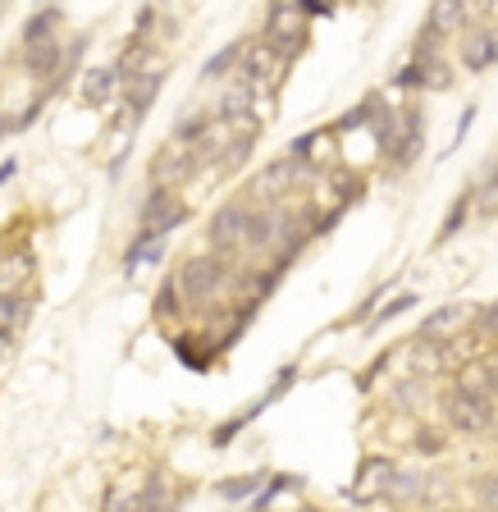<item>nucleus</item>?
Wrapping results in <instances>:
<instances>
[{"instance_id":"a211bd4d","label":"nucleus","mask_w":498,"mask_h":512,"mask_svg":"<svg viewBox=\"0 0 498 512\" xmlns=\"http://www.w3.org/2000/svg\"><path fill=\"white\" fill-rule=\"evenodd\" d=\"M101 512H147L142 508V490L138 485H115L106 494V503H101Z\"/></svg>"},{"instance_id":"393cba45","label":"nucleus","mask_w":498,"mask_h":512,"mask_svg":"<svg viewBox=\"0 0 498 512\" xmlns=\"http://www.w3.org/2000/svg\"><path fill=\"white\" fill-rule=\"evenodd\" d=\"M174 293H179V279H170V284L160 288V298H156V316H174V311H179V298H174Z\"/></svg>"},{"instance_id":"4be33fe9","label":"nucleus","mask_w":498,"mask_h":512,"mask_svg":"<svg viewBox=\"0 0 498 512\" xmlns=\"http://www.w3.org/2000/svg\"><path fill=\"white\" fill-rule=\"evenodd\" d=\"M476 211L480 215H498V165L476 183Z\"/></svg>"},{"instance_id":"b1692460","label":"nucleus","mask_w":498,"mask_h":512,"mask_svg":"<svg viewBox=\"0 0 498 512\" xmlns=\"http://www.w3.org/2000/svg\"><path fill=\"white\" fill-rule=\"evenodd\" d=\"M256 490H261V476H234L220 485L224 499H247V494H256Z\"/></svg>"},{"instance_id":"6e6552de","label":"nucleus","mask_w":498,"mask_h":512,"mask_svg":"<svg viewBox=\"0 0 498 512\" xmlns=\"http://www.w3.org/2000/svg\"><path fill=\"white\" fill-rule=\"evenodd\" d=\"M471 316H480V311L471 307V302H448V307H439L435 316H430V320L421 325V339H435V343H439V339H448V334L462 330V325H467Z\"/></svg>"},{"instance_id":"9d476101","label":"nucleus","mask_w":498,"mask_h":512,"mask_svg":"<svg viewBox=\"0 0 498 512\" xmlns=\"http://www.w3.org/2000/svg\"><path fill=\"white\" fill-rule=\"evenodd\" d=\"M170 503H174L170 471H156V476H147V485H142V508H147V512H170Z\"/></svg>"},{"instance_id":"f03ea898","label":"nucleus","mask_w":498,"mask_h":512,"mask_svg":"<svg viewBox=\"0 0 498 512\" xmlns=\"http://www.w3.org/2000/svg\"><path fill=\"white\" fill-rule=\"evenodd\" d=\"M252 206H243V202H234V206H220L215 211V220H211V229H206V238H211L220 252H234V247H243V243H252Z\"/></svg>"},{"instance_id":"a878e982","label":"nucleus","mask_w":498,"mask_h":512,"mask_svg":"<svg viewBox=\"0 0 498 512\" xmlns=\"http://www.w3.org/2000/svg\"><path fill=\"white\" fill-rule=\"evenodd\" d=\"M476 330L485 334V339H489V334H498V302H494V307H485V311L476 316Z\"/></svg>"},{"instance_id":"f8f14e48","label":"nucleus","mask_w":498,"mask_h":512,"mask_svg":"<svg viewBox=\"0 0 498 512\" xmlns=\"http://www.w3.org/2000/svg\"><path fill=\"white\" fill-rule=\"evenodd\" d=\"M115 87H119V69H92V74L83 78V101H92V106H106Z\"/></svg>"},{"instance_id":"c85d7f7f","label":"nucleus","mask_w":498,"mask_h":512,"mask_svg":"<svg viewBox=\"0 0 498 512\" xmlns=\"http://www.w3.org/2000/svg\"><path fill=\"white\" fill-rule=\"evenodd\" d=\"M407 307H416V298H412V293H403V298H398V302H389V307H384V311H380V320L398 316V311H407Z\"/></svg>"},{"instance_id":"39448f33","label":"nucleus","mask_w":498,"mask_h":512,"mask_svg":"<svg viewBox=\"0 0 498 512\" xmlns=\"http://www.w3.org/2000/svg\"><path fill=\"white\" fill-rule=\"evenodd\" d=\"M284 64L288 60L270 42H256L252 51L243 55V83L252 87V92H261V87H275L279 74H284Z\"/></svg>"},{"instance_id":"4468645a","label":"nucleus","mask_w":498,"mask_h":512,"mask_svg":"<svg viewBox=\"0 0 498 512\" xmlns=\"http://www.w3.org/2000/svg\"><path fill=\"white\" fill-rule=\"evenodd\" d=\"M467 69H485V64H494L498 60V28H489V32H480L476 42H467Z\"/></svg>"},{"instance_id":"20e7f679","label":"nucleus","mask_w":498,"mask_h":512,"mask_svg":"<svg viewBox=\"0 0 498 512\" xmlns=\"http://www.w3.org/2000/svg\"><path fill=\"white\" fill-rule=\"evenodd\" d=\"M265 42L275 46L284 60L302 51V42H307V28H302V10H293V5H275V10H270V23H265Z\"/></svg>"},{"instance_id":"dca6fc26","label":"nucleus","mask_w":498,"mask_h":512,"mask_svg":"<svg viewBox=\"0 0 498 512\" xmlns=\"http://www.w3.org/2000/svg\"><path fill=\"white\" fill-rule=\"evenodd\" d=\"M28 64L37 69V74H55V64H60V42H51V37H37V42H28Z\"/></svg>"},{"instance_id":"f257e3e1","label":"nucleus","mask_w":498,"mask_h":512,"mask_svg":"<svg viewBox=\"0 0 498 512\" xmlns=\"http://www.w3.org/2000/svg\"><path fill=\"white\" fill-rule=\"evenodd\" d=\"M444 416H448V426L462 430V435H476V430H485L489 421H494V407H489V398L471 394V389H462L457 384L453 394L444 398Z\"/></svg>"},{"instance_id":"9b49d317","label":"nucleus","mask_w":498,"mask_h":512,"mask_svg":"<svg viewBox=\"0 0 498 512\" xmlns=\"http://www.w3.org/2000/svg\"><path fill=\"white\" fill-rule=\"evenodd\" d=\"M0 311H5V348H10V343L19 339L28 311H32V298H23V293H5V298H0Z\"/></svg>"},{"instance_id":"cd10ccee","label":"nucleus","mask_w":498,"mask_h":512,"mask_svg":"<svg viewBox=\"0 0 498 512\" xmlns=\"http://www.w3.org/2000/svg\"><path fill=\"white\" fill-rule=\"evenodd\" d=\"M416 444H421V453H439V448H444V439H439L435 430H421V435H416Z\"/></svg>"},{"instance_id":"bb28decb","label":"nucleus","mask_w":498,"mask_h":512,"mask_svg":"<svg viewBox=\"0 0 498 512\" xmlns=\"http://www.w3.org/2000/svg\"><path fill=\"white\" fill-rule=\"evenodd\" d=\"M480 503L498 512V476H485V480H480Z\"/></svg>"},{"instance_id":"ddd939ff","label":"nucleus","mask_w":498,"mask_h":512,"mask_svg":"<svg viewBox=\"0 0 498 512\" xmlns=\"http://www.w3.org/2000/svg\"><path fill=\"white\" fill-rule=\"evenodd\" d=\"M462 23H467V5H462V0H444V5H435V10H430V19H425V28H430V32H439V37H444V32L462 28Z\"/></svg>"},{"instance_id":"aec40b11","label":"nucleus","mask_w":498,"mask_h":512,"mask_svg":"<svg viewBox=\"0 0 498 512\" xmlns=\"http://www.w3.org/2000/svg\"><path fill=\"white\" fill-rule=\"evenodd\" d=\"M476 202V183H471L467 192H462V197H457L453 202V211H448V220H444V229H439V243H448V238L457 234V229H462V224H467V206Z\"/></svg>"},{"instance_id":"412c9836","label":"nucleus","mask_w":498,"mask_h":512,"mask_svg":"<svg viewBox=\"0 0 498 512\" xmlns=\"http://www.w3.org/2000/svg\"><path fill=\"white\" fill-rule=\"evenodd\" d=\"M243 55H247V46H243V42H234L229 51H220V55H211V60H206L202 78H211V83H215V78H224L229 69H234V60H243Z\"/></svg>"},{"instance_id":"7ed1b4c3","label":"nucleus","mask_w":498,"mask_h":512,"mask_svg":"<svg viewBox=\"0 0 498 512\" xmlns=\"http://www.w3.org/2000/svg\"><path fill=\"white\" fill-rule=\"evenodd\" d=\"M174 279H179V293L188 302H206L215 288H220L224 266L215 261V256H188V261H183V270Z\"/></svg>"},{"instance_id":"1a4fd4ad","label":"nucleus","mask_w":498,"mask_h":512,"mask_svg":"<svg viewBox=\"0 0 498 512\" xmlns=\"http://www.w3.org/2000/svg\"><path fill=\"white\" fill-rule=\"evenodd\" d=\"M160 83H165L160 74H138V78H128V115L138 119L142 110H147L151 101L160 96Z\"/></svg>"},{"instance_id":"2eb2a0df","label":"nucleus","mask_w":498,"mask_h":512,"mask_svg":"<svg viewBox=\"0 0 498 512\" xmlns=\"http://www.w3.org/2000/svg\"><path fill=\"white\" fill-rule=\"evenodd\" d=\"M462 389L480 398H498V366H467L462 371Z\"/></svg>"},{"instance_id":"f3484780","label":"nucleus","mask_w":498,"mask_h":512,"mask_svg":"<svg viewBox=\"0 0 498 512\" xmlns=\"http://www.w3.org/2000/svg\"><path fill=\"white\" fill-rule=\"evenodd\" d=\"M412 366H416V375H435V371H444V348H439L435 339H421L412 348Z\"/></svg>"},{"instance_id":"5701e85b","label":"nucleus","mask_w":498,"mask_h":512,"mask_svg":"<svg viewBox=\"0 0 498 512\" xmlns=\"http://www.w3.org/2000/svg\"><path fill=\"white\" fill-rule=\"evenodd\" d=\"M28 275H32V261H28V256H10V261H5V293H19Z\"/></svg>"},{"instance_id":"423d86ee","label":"nucleus","mask_w":498,"mask_h":512,"mask_svg":"<svg viewBox=\"0 0 498 512\" xmlns=\"http://www.w3.org/2000/svg\"><path fill=\"white\" fill-rule=\"evenodd\" d=\"M297 174H302V160L288 151V156H279L275 165H265L261 174H256V183H252V192L261 197V202H279L288 188L297 183Z\"/></svg>"},{"instance_id":"c756f323","label":"nucleus","mask_w":498,"mask_h":512,"mask_svg":"<svg viewBox=\"0 0 498 512\" xmlns=\"http://www.w3.org/2000/svg\"><path fill=\"white\" fill-rule=\"evenodd\" d=\"M302 14H329V5H325V0H307V5H302Z\"/></svg>"},{"instance_id":"0eeeda50","label":"nucleus","mask_w":498,"mask_h":512,"mask_svg":"<svg viewBox=\"0 0 498 512\" xmlns=\"http://www.w3.org/2000/svg\"><path fill=\"white\" fill-rule=\"evenodd\" d=\"M192 165H197V151H192V147H179V142H170V147L156 156V165H151V179H156V188H170V183H183V179H188Z\"/></svg>"},{"instance_id":"6ab92c4d","label":"nucleus","mask_w":498,"mask_h":512,"mask_svg":"<svg viewBox=\"0 0 498 512\" xmlns=\"http://www.w3.org/2000/svg\"><path fill=\"white\" fill-rule=\"evenodd\" d=\"M421 151V110H407V138H398V165H412Z\"/></svg>"}]
</instances>
